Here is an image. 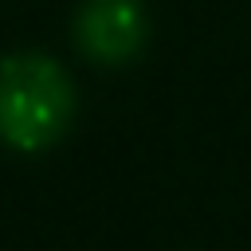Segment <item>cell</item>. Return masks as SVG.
<instances>
[{
	"instance_id": "1",
	"label": "cell",
	"mask_w": 251,
	"mask_h": 251,
	"mask_svg": "<svg viewBox=\"0 0 251 251\" xmlns=\"http://www.w3.org/2000/svg\"><path fill=\"white\" fill-rule=\"evenodd\" d=\"M75 110L67 71L47 55H12L0 63V141L35 153L63 137Z\"/></svg>"
},
{
	"instance_id": "2",
	"label": "cell",
	"mask_w": 251,
	"mask_h": 251,
	"mask_svg": "<svg viewBox=\"0 0 251 251\" xmlns=\"http://www.w3.org/2000/svg\"><path fill=\"white\" fill-rule=\"evenodd\" d=\"M78 47L98 63H126L145 43L141 0H86L75 16Z\"/></svg>"
}]
</instances>
